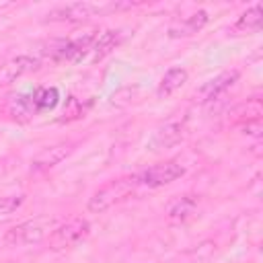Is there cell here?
Segmentation results:
<instances>
[{
  "label": "cell",
  "mask_w": 263,
  "mask_h": 263,
  "mask_svg": "<svg viewBox=\"0 0 263 263\" xmlns=\"http://www.w3.org/2000/svg\"><path fill=\"white\" fill-rule=\"evenodd\" d=\"M195 208H197V197L195 195H179L166 205V216L173 222H183L193 214Z\"/></svg>",
  "instance_id": "cell-14"
},
{
  "label": "cell",
  "mask_w": 263,
  "mask_h": 263,
  "mask_svg": "<svg viewBox=\"0 0 263 263\" xmlns=\"http://www.w3.org/2000/svg\"><path fill=\"white\" fill-rule=\"evenodd\" d=\"M187 78H189V74H187L185 68H171V70H166L164 76H162V80H160V84H158V88H156V95L160 99L162 97L164 99L171 97L173 92H177L187 82Z\"/></svg>",
  "instance_id": "cell-13"
},
{
  "label": "cell",
  "mask_w": 263,
  "mask_h": 263,
  "mask_svg": "<svg viewBox=\"0 0 263 263\" xmlns=\"http://www.w3.org/2000/svg\"><path fill=\"white\" fill-rule=\"evenodd\" d=\"M8 109H10L12 117L18 119V121H29L33 115H37V109H35V103H33L31 95H14L10 99Z\"/></svg>",
  "instance_id": "cell-16"
},
{
  "label": "cell",
  "mask_w": 263,
  "mask_h": 263,
  "mask_svg": "<svg viewBox=\"0 0 263 263\" xmlns=\"http://www.w3.org/2000/svg\"><path fill=\"white\" fill-rule=\"evenodd\" d=\"M236 80H238V72H236V70L222 72V74L210 78L208 82H203V84L195 90V99H197L199 103H210V101L218 99L222 92H226Z\"/></svg>",
  "instance_id": "cell-7"
},
{
  "label": "cell",
  "mask_w": 263,
  "mask_h": 263,
  "mask_svg": "<svg viewBox=\"0 0 263 263\" xmlns=\"http://www.w3.org/2000/svg\"><path fill=\"white\" fill-rule=\"evenodd\" d=\"M37 66H39V60L33 58V55H16V58H10L8 62H4L0 66V88L12 84L23 74L37 70Z\"/></svg>",
  "instance_id": "cell-8"
},
{
  "label": "cell",
  "mask_w": 263,
  "mask_h": 263,
  "mask_svg": "<svg viewBox=\"0 0 263 263\" xmlns=\"http://www.w3.org/2000/svg\"><path fill=\"white\" fill-rule=\"evenodd\" d=\"M72 152V142H60V144H53V146H47L43 148L31 162V168L33 171H47L55 164H60L68 154Z\"/></svg>",
  "instance_id": "cell-9"
},
{
  "label": "cell",
  "mask_w": 263,
  "mask_h": 263,
  "mask_svg": "<svg viewBox=\"0 0 263 263\" xmlns=\"http://www.w3.org/2000/svg\"><path fill=\"white\" fill-rule=\"evenodd\" d=\"M95 39H97L95 31H88L74 39H55L47 45L45 53L55 62H80L90 51Z\"/></svg>",
  "instance_id": "cell-2"
},
{
  "label": "cell",
  "mask_w": 263,
  "mask_h": 263,
  "mask_svg": "<svg viewBox=\"0 0 263 263\" xmlns=\"http://www.w3.org/2000/svg\"><path fill=\"white\" fill-rule=\"evenodd\" d=\"M31 97H33V103H35L37 113L47 111V109H53L58 105V101H60V92L53 86H39V88H35L31 92Z\"/></svg>",
  "instance_id": "cell-17"
},
{
  "label": "cell",
  "mask_w": 263,
  "mask_h": 263,
  "mask_svg": "<svg viewBox=\"0 0 263 263\" xmlns=\"http://www.w3.org/2000/svg\"><path fill=\"white\" fill-rule=\"evenodd\" d=\"M183 175H185V168L177 160H166V162H158V164L142 171L140 175H136V179H138V185L162 187V185H168V183L177 181Z\"/></svg>",
  "instance_id": "cell-4"
},
{
  "label": "cell",
  "mask_w": 263,
  "mask_h": 263,
  "mask_svg": "<svg viewBox=\"0 0 263 263\" xmlns=\"http://www.w3.org/2000/svg\"><path fill=\"white\" fill-rule=\"evenodd\" d=\"M43 236H45V228L39 222H23L8 228L2 240L6 247H25V245L39 242Z\"/></svg>",
  "instance_id": "cell-6"
},
{
  "label": "cell",
  "mask_w": 263,
  "mask_h": 263,
  "mask_svg": "<svg viewBox=\"0 0 263 263\" xmlns=\"http://www.w3.org/2000/svg\"><path fill=\"white\" fill-rule=\"evenodd\" d=\"M88 228H90V224L82 218H72V220L64 222L49 234V249L62 251V249L74 247L88 234Z\"/></svg>",
  "instance_id": "cell-3"
},
{
  "label": "cell",
  "mask_w": 263,
  "mask_h": 263,
  "mask_svg": "<svg viewBox=\"0 0 263 263\" xmlns=\"http://www.w3.org/2000/svg\"><path fill=\"white\" fill-rule=\"evenodd\" d=\"M23 201H25L23 195H6V197H0V216H8V214L16 212L23 205Z\"/></svg>",
  "instance_id": "cell-18"
},
{
  "label": "cell",
  "mask_w": 263,
  "mask_h": 263,
  "mask_svg": "<svg viewBox=\"0 0 263 263\" xmlns=\"http://www.w3.org/2000/svg\"><path fill=\"white\" fill-rule=\"evenodd\" d=\"M183 138V123L181 121H166L162 123L150 140V148L152 150H162V148H171L177 142H181Z\"/></svg>",
  "instance_id": "cell-11"
},
{
  "label": "cell",
  "mask_w": 263,
  "mask_h": 263,
  "mask_svg": "<svg viewBox=\"0 0 263 263\" xmlns=\"http://www.w3.org/2000/svg\"><path fill=\"white\" fill-rule=\"evenodd\" d=\"M208 21H210L208 12H205V10H197V12L185 16V18H181V21L171 23V25H168V37H173V39L191 37V35L199 33V31L208 25Z\"/></svg>",
  "instance_id": "cell-10"
},
{
  "label": "cell",
  "mask_w": 263,
  "mask_h": 263,
  "mask_svg": "<svg viewBox=\"0 0 263 263\" xmlns=\"http://www.w3.org/2000/svg\"><path fill=\"white\" fill-rule=\"evenodd\" d=\"M138 187V179L136 175L134 177H121V179H113L109 181L107 185H103L101 189H97L90 199H88V212L92 214H99V212H105L109 210L111 205L127 199L134 189Z\"/></svg>",
  "instance_id": "cell-1"
},
{
  "label": "cell",
  "mask_w": 263,
  "mask_h": 263,
  "mask_svg": "<svg viewBox=\"0 0 263 263\" xmlns=\"http://www.w3.org/2000/svg\"><path fill=\"white\" fill-rule=\"evenodd\" d=\"M261 23H263V6L261 4H255L251 8H247L234 23L232 31L236 33H255L261 29Z\"/></svg>",
  "instance_id": "cell-15"
},
{
  "label": "cell",
  "mask_w": 263,
  "mask_h": 263,
  "mask_svg": "<svg viewBox=\"0 0 263 263\" xmlns=\"http://www.w3.org/2000/svg\"><path fill=\"white\" fill-rule=\"evenodd\" d=\"M121 41H123V33H121V31L107 29V31L99 33L97 39H95V43H92V47H90V51H88V53H90V60H92V62L103 60V58L109 55Z\"/></svg>",
  "instance_id": "cell-12"
},
{
  "label": "cell",
  "mask_w": 263,
  "mask_h": 263,
  "mask_svg": "<svg viewBox=\"0 0 263 263\" xmlns=\"http://www.w3.org/2000/svg\"><path fill=\"white\" fill-rule=\"evenodd\" d=\"M105 10H111V4L107 6H99V4H92V2H72V4H66V6H55L47 12V18L49 21H66V23H80V21H86L99 12H105Z\"/></svg>",
  "instance_id": "cell-5"
}]
</instances>
